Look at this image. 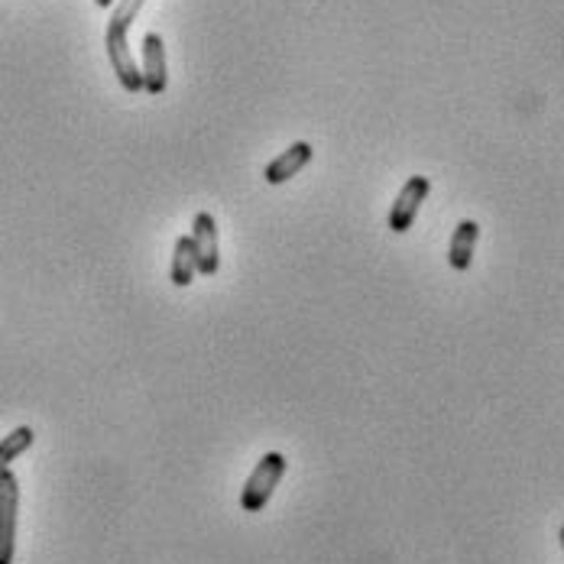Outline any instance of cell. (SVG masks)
<instances>
[{
    "instance_id": "cell-7",
    "label": "cell",
    "mask_w": 564,
    "mask_h": 564,
    "mask_svg": "<svg viewBox=\"0 0 564 564\" xmlns=\"http://www.w3.org/2000/svg\"><path fill=\"white\" fill-rule=\"evenodd\" d=\"M308 163H312V143L299 140V143H292L285 153H280V156L263 170V178H267L270 185H282V182L295 178Z\"/></svg>"
},
{
    "instance_id": "cell-6",
    "label": "cell",
    "mask_w": 564,
    "mask_h": 564,
    "mask_svg": "<svg viewBox=\"0 0 564 564\" xmlns=\"http://www.w3.org/2000/svg\"><path fill=\"white\" fill-rule=\"evenodd\" d=\"M143 91L150 95H163L170 85V65H166V46L160 33H147L143 36Z\"/></svg>"
},
{
    "instance_id": "cell-11",
    "label": "cell",
    "mask_w": 564,
    "mask_h": 564,
    "mask_svg": "<svg viewBox=\"0 0 564 564\" xmlns=\"http://www.w3.org/2000/svg\"><path fill=\"white\" fill-rule=\"evenodd\" d=\"M143 3H147V0H117V3H113L111 20H108V26L130 30V23H133V17L140 13V7H143Z\"/></svg>"
},
{
    "instance_id": "cell-10",
    "label": "cell",
    "mask_w": 564,
    "mask_h": 564,
    "mask_svg": "<svg viewBox=\"0 0 564 564\" xmlns=\"http://www.w3.org/2000/svg\"><path fill=\"white\" fill-rule=\"evenodd\" d=\"M33 442H36V435H33V429L30 425H20V429H13L7 438H0V474L3 470H10V464L20 457V454H26L33 448Z\"/></svg>"
},
{
    "instance_id": "cell-8",
    "label": "cell",
    "mask_w": 564,
    "mask_h": 564,
    "mask_svg": "<svg viewBox=\"0 0 564 564\" xmlns=\"http://www.w3.org/2000/svg\"><path fill=\"white\" fill-rule=\"evenodd\" d=\"M477 240H480V225H477V221H460V225L454 227L452 247H448V263H452V270H457V273L470 270Z\"/></svg>"
},
{
    "instance_id": "cell-2",
    "label": "cell",
    "mask_w": 564,
    "mask_h": 564,
    "mask_svg": "<svg viewBox=\"0 0 564 564\" xmlns=\"http://www.w3.org/2000/svg\"><path fill=\"white\" fill-rule=\"evenodd\" d=\"M17 512H20V484L13 477V470H3L0 474V564H13Z\"/></svg>"
},
{
    "instance_id": "cell-9",
    "label": "cell",
    "mask_w": 564,
    "mask_h": 564,
    "mask_svg": "<svg viewBox=\"0 0 564 564\" xmlns=\"http://www.w3.org/2000/svg\"><path fill=\"white\" fill-rule=\"evenodd\" d=\"M195 276H198V267H195L192 240H188V234H185V237H178V240H175V247H172L170 280L172 285L185 289V285H192V282H195Z\"/></svg>"
},
{
    "instance_id": "cell-3",
    "label": "cell",
    "mask_w": 564,
    "mask_h": 564,
    "mask_svg": "<svg viewBox=\"0 0 564 564\" xmlns=\"http://www.w3.org/2000/svg\"><path fill=\"white\" fill-rule=\"evenodd\" d=\"M188 240H192V253H195L198 273L202 276H215L218 267H221V247H218V221H215V215L198 212Z\"/></svg>"
},
{
    "instance_id": "cell-4",
    "label": "cell",
    "mask_w": 564,
    "mask_h": 564,
    "mask_svg": "<svg viewBox=\"0 0 564 564\" xmlns=\"http://www.w3.org/2000/svg\"><path fill=\"white\" fill-rule=\"evenodd\" d=\"M429 192H432V182H429L425 175L405 178V185H402L399 195H395L393 212H390V230H393V234H405L409 227L415 225V218H419V212H422Z\"/></svg>"
},
{
    "instance_id": "cell-1",
    "label": "cell",
    "mask_w": 564,
    "mask_h": 564,
    "mask_svg": "<svg viewBox=\"0 0 564 564\" xmlns=\"http://www.w3.org/2000/svg\"><path fill=\"white\" fill-rule=\"evenodd\" d=\"M282 477H285V457L280 452L263 454L257 460L253 474L247 477L243 490H240V507H243V512H260V509L267 507L270 497L276 494Z\"/></svg>"
},
{
    "instance_id": "cell-5",
    "label": "cell",
    "mask_w": 564,
    "mask_h": 564,
    "mask_svg": "<svg viewBox=\"0 0 564 564\" xmlns=\"http://www.w3.org/2000/svg\"><path fill=\"white\" fill-rule=\"evenodd\" d=\"M105 46H108V58H111L117 82H120L127 91H133V95L143 91V75H140V65H137V58L130 53V46H127V30L108 26Z\"/></svg>"
},
{
    "instance_id": "cell-12",
    "label": "cell",
    "mask_w": 564,
    "mask_h": 564,
    "mask_svg": "<svg viewBox=\"0 0 564 564\" xmlns=\"http://www.w3.org/2000/svg\"><path fill=\"white\" fill-rule=\"evenodd\" d=\"M95 3H98V7H111L113 0H95Z\"/></svg>"
}]
</instances>
